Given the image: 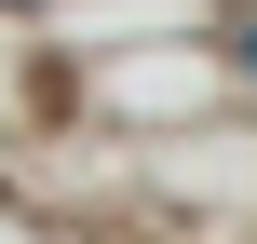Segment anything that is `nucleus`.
I'll list each match as a JSON object with an SVG mask.
<instances>
[{
    "label": "nucleus",
    "mask_w": 257,
    "mask_h": 244,
    "mask_svg": "<svg viewBox=\"0 0 257 244\" xmlns=\"http://www.w3.org/2000/svg\"><path fill=\"white\" fill-rule=\"evenodd\" d=\"M244 68H257V27H244Z\"/></svg>",
    "instance_id": "1"
}]
</instances>
